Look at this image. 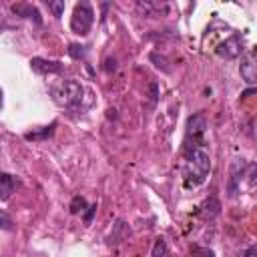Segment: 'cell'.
Returning <instances> with one entry per match:
<instances>
[{"mask_svg":"<svg viewBox=\"0 0 257 257\" xmlns=\"http://www.w3.org/2000/svg\"><path fill=\"white\" fill-rule=\"evenodd\" d=\"M243 257H255V247H249V249H247V253H245Z\"/></svg>","mask_w":257,"mask_h":257,"instance_id":"ac0fdd59","label":"cell"},{"mask_svg":"<svg viewBox=\"0 0 257 257\" xmlns=\"http://www.w3.org/2000/svg\"><path fill=\"white\" fill-rule=\"evenodd\" d=\"M203 213H205V217H215V215H219V209H221V203L215 199V197H211V199H207L205 201V205H203Z\"/></svg>","mask_w":257,"mask_h":257,"instance_id":"8fae6325","label":"cell"},{"mask_svg":"<svg viewBox=\"0 0 257 257\" xmlns=\"http://www.w3.org/2000/svg\"><path fill=\"white\" fill-rule=\"evenodd\" d=\"M0 108H2V90H0Z\"/></svg>","mask_w":257,"mask_h":257,"instance_id":"d6986e66","label":"cell"},{"mask_svg":"<svg viewBox=\"0 0 257 257\" xmlns=\"http://www.w3.org/2000/svg\"><path fill=\"white\" fill-rule=\"evenodd\" d=\"M205 128H207V122H205V116H203V114H193V116L189 118V122H187V139H185V145L193 139V145L189 147V151L201 147V137H203ZM189 151H187V153H189Z\"/></svg>","mask_w":257,"mask_h":257,"instance_id":"277c9868","label":"cell"},{"mask_svg":"<svg viewBox=\"0 0 257 257\" xmlns=\"http://www.w3.org/2000/svg\"><path fill=\"white\" fill-rule=\"evenodd\" d=\"M12 219L4 213V211H0V229H4V231H12Z\"/></svg>","mask_w":257,"mask_h":257,"instance_id":"9a60e30c","label":"cell"},{"mask_svg":"<svg viewBox=\"0 0 257 257\" xmlns=\"http://www.w3.org/2000/svg\"><path fill=\"white\" fill-rule=\"evenodd\" d=\"M48 8L54 12V16H62V12H64V0H58V2H48Z\"/></svg>","mask_w":257,"mask_h":257,"instance_id":"2e32d148","label":"cell"},{"mask_svg":"<svg viewBox=\"0 0 257 257\" xmlns=\"http://www.w3.org/2000/svg\"><path fill=\"white\" fill-rule=\"evenodd\" d=\"M165 251H167L165 241H163V239H157V243H155V247H153V257H163Z\"/></svg>","mask_w":257,"mask_h":257,"instance_id":"5bb4252c","label":"cell"},{"mask_svg":"<svg viewBox=\"0 0 257 257\" xmlns=\"http://www.w3.org/2000/svg\"><path fill=\"white\" fill-rule=\"evenodd\" d=\"M88 211H86V215H84V223L86 225H90V221H92V215L96 213V203L94 205H90V207H86Z\"/></svg>","mask_w":257,"mask_h":257,"instance_id":"e0dca14e","label":"cell"},{"mask_svg":"<svg viewBox=\"0 0 257 257\" xmlns=\"http://www.w3.org/2000/svg\"><path fill=\"white\" fill-rule=\"evenodd\" d=\"M68 54H70L72 58H82V56H84V46H80V44H70V46H68Z\"/></svg>","mask_w":257,"mask_h":257,"instance_id":"4fadbf2b","label":"cell"},{"mask_svg":"<svg viewBox=\"0 0 257 257\" xmlns=\"http://www.w3.org/2000/svg\"><path fill=\"white\" fill-rule=\"evenodd\" d=\"M243 52V38L239 34H231L229 38H225L219 46H217V54L221 58H237Z\"/></svg>","mask_w":257,"mask_h":257,"instance_id":"5b68a950","label":"cell"},{"mask_svg":"<svg viewBox=\"0 0 257 257\" xmlns=\"http://www.w3.org/2000/svg\"><path fill=\"white\" fill-rule=\"evenodd\" d=\"M12 12L18 14V16L34 18L36 24H40V14H38V10H36L34 6H30V4H14V6H12Z\"/></svg>","mask_w":257,"mask_h":257,"instance_id":"9c48e42d","label":"cell"},{"mask_svg":"<svg viewBox=\"0 0 257 257\" xmlns=\"http://www.w3.org/2000/svg\"><path fill=\"white\" fill-rule=\"evenodd\" d=\"M82 209H86V201H84L80 195H76V197L72 199V203H70V213L76 215V213H80Z\"/></svg>","mask_w":257,"mask_h":257,"instance_id":"7c38bea8","label":"cell"},{"mask_svg":"<svg viewBox=\"0 0 257 257\" xmlns=\"http://www.w3.org/2000/svg\"><path fill=\"white\" fill-rule=\"evenodd\" d=\"M54 126H56V122H52L50 126H44V128L38 131V133H26L24 139H26V141H40V139H46V137H50V135L54 133Z\"/></svg>","mask_w":257,"mask_h":257,"instance_id":"30bf717a","label":"cell"},{"mask_svg":"<svg viewBox=\"0 0 257 257\" xmlns=\"http://www.w3.org/2000/svg\"><path fill=\"white\" fill-rule=\"evenodd\" d=\"M14 187H16V179L0 171V201H8L10 195L14 193Z\"/></svg>","mask_w":257,"mask_h":257,"instance_id":"ba28073f","label":"cell"},{"mask_svg":"<svg viewBox=\"0 0 257 257\" xmlns=\"http://www.w3.org/2000/svg\"><path fill=\"white\" fill-rule=\"evenodd\" d=\"M94 22V12L92 8L82 2V4H76L74 6V12H72V18H70V28L76 32V34H86L90 30Z\"/></svg>","mask_w":257,"mask_h":257,"instance_id":"3957f363","label":"cell"},{"mask_svg":"<svg viewBox=\"0 0 257 257\" xmlns=\"http://www.w3.org/2000/svg\"><path fill=\"white\" fill-rule=\"evenodd\" d=\"M241 76L245 78L247 84H255V78H257V64H255L253 52H247V54L243 56V62H241Z\"/></svg>","mask_w":257,"mask_h":257,"instance_id":"8992f818","label":"cell"},{"mask_svg":"<svg viewBox=\"0 0 257 257\" xmlns=\"http://www.w3.org/2000/svg\"><path fill=\"white\" fill-rule=\"evenodd\" d=\"M30 66L34 72L38 74H46V72H60L62 70V64L56 62V60H44V58H32L30 60Z\"/></svg>","mask_w":257,"mask_h":257,"instance_id":"52a82bcc","label":"cell"},{"mask_svg":"<svg viewBox=\"0 0 257 257\" xmlns=\"http://www.w3.org/2000/svg\"><path fill=\"white\" fill-rule=\"evenodd\" d=\"M52 98L56 104L64 106V108H74L82 102V94H84V88L80 82L76 80H62L60 84L52 86Z\"/></svg>","mask_w":257,"mask_h":257,"instance_id":"7a4b0ae2","label":"cell"},{"mask_svg":"<svg viewBox=\"0 0 257 257\" xmlns=\"http://www.w3.org/2000/svg\"><path fill=\"white\" fill-rule=\"evenodd\" d=\"M209 169H211V157H209L207 149H203V147L191 149L187 155V169H185L187 179L193 181V185H201L205 181Z\"/></svg>","mask_w":257,"mask_h":257,"instance_id":"6da1fadb","label":"cell"}]
</instances>
